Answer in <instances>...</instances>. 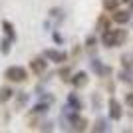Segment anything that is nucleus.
<instances>
[{"label": "nucleus", "instance_id": "dca6fc26", "mask_svg": "<svg viewBox=\"0 0 133 133\" xmlns=\"http://www.w3.org/2000/svg\"><path fill=\"white\" fill-rule=\"evenodd\" d=\"M10 42H12L10 38H6V40L0 42V52H2V54H8V52H10Z\"/></svg>", "mask_w": 133, "mask_h": 133}, {"label": "nucleus", "instance_id": "9b49d317", "mask_svg": "<svg viewBox=\"0 0 133 133\" xmlns=\"http://www.w3.org/2000/svg\"><path fill=\"white\" fill-rule=\"evenodd\" d=\"M2 28H4L6 36H8L10 40H16V32H14V26H12L8 20H4V22H2Z\"/></svg>", "mask_w": 133, "mask_h": 133}, {"label": "nucleus", "instance_id": "9d476101", "mask_svg": "<svg viewBox=\"0 0 133 133\" xmlns=\"http://www.w3.org/2000/svg\"><path fill=\"white\" fill-rule=\"evenodd\" d=\"M68 105L72 107L74 111L82 109V103H79V99H78V95H76V94H70V95H68Z\"/></svg>", "mask_w": 133, "mask_h": 133}, {"label": "nucleus", "instance_id": "4be33fe9", "mask_svg": "<svg viewBox=\"0 0 133 133\" xmlns=\"http://www.w3.org/2000/svg\"><path fill=\"white\" fill-rule=\"evenodd\" d=\"M50 14L54 18H58V20H62V18H64V12L60 10V8H54V10H50Z\"/></svg>", "mask_w": 133, "mask_h": 133}, {"label": "nucleus", "instance_id": "2eb2a0df", "mask_svg": "<svg viewBox=\"0 0 133 133\" xmlns=\"http://www.w3.org/2000/svg\"><path fill=\"white\" fill-rule=\"evenodd\" d=\"M26 101H28V94H24V91H20V94L16 95V103H18V107L26 105Z\"/></svg>", "mask_w": 133, "mask_h": 133}, {"label": "nucleus", "instance_id": "0eeeda50", "mask_svg": "<svg viewBox=\"0 0 133 133\" xmlns=\"http://www.w3.org/2000/svg\"><path fill=\"white\" fill-rule=\"evenodd\" d=\"M115 14H113V20H115L117 24H125L129 22V18H131V12H125V10H113Z\"/></svg>", "mask_w": 133, "mask_h": 133}, {"label": "nucleus", "instance_id": "39448f33", "mask_svg": "<svg viewBox=\"0 0 133 133\" xmlns=\"http://www.w3.org/2000/svg\"><path fill=\"white\" fill-rule=\"evenodd\" d=\"M101 42H103V46H107V48L115 46V30H105L103 36H101Z\"/></svg>", "mask_w": 133, "mask_h": 133}, {"label": "nucleus", "instance_id": "7ed1b4c3", "mask_svg": "<svg viewBox=\"0 0 133 133\" xmlns=\"http://www.w3.org/2000/svg\"><path fill=\"white\" fill-rule=\"evenodd\" d=\"M30 68H32L34 74H44L46 68H48V62H46L44 58H34V60L30 62Z\"/></svg>", "mask_w": 133, "mask_h": 133}, {"label": "nucleus", "instance_id": "6e6552de", "mask_svg": "<svg viewBox=\"0 0 133 133\" xmlns=\"http://www.w3.org/2000/svg\"><path fill=\"white\" fill-rule=\"evenodd\" d=\"M72 83L76 85V88H83V85L88 83V74H83V72L76 74V76L72 78Z\"/></svg>", "mask_w": 133, "mask_h": 133}, {"label": "nucleus", "instance_id": "6ab92c4d", "mask_svg": "<svg viewBox=\"0 0 133 133\" xmlns=\"http://www.w3.org/2000/svg\"><path fill=\"white\" fill-rule=\"evenodd\" d=\"M94 131H107V125H105V121L97 119V123H95V127H94Z\"/></svg>", "mask_w": 133, "mask_h": 133}, {"label": "nucleus", "instance_id": "f257e3e1", "mask_svg": "<svg viewBox=\"0 0 133 133\" xmlns=\"http://www.w3.org/2000/svg\"><path fill=\"white\" fill-rule=\"evenodd\" d=\"M4 78L10 79V82H24V79L28 78V74H26V70H24L22 66H10L4 72Z\"/></svg>", "mask_w": 133, "mask_h": 133}, {"label": "nucleus", "instance_id": "5701e85b", "mask_svg": "<svg viewBox=\"0 0 133 133\" xmlns=\"http://www.w3.org/2000/svg\"><path fill=\"white\" fill-rule=\"evenodd\" d=\"M97 28H101L103 32H105V30H107V20H105V18H101L99 22H97Z\"/></svg>", "mask_w": 133, "mask_h": 133}, {"label": "nucleus", "instance_id": "a211bd4d", "mask_svg": "<svg viewBox=\"0 0 133 133\" xmlns=\"http://www.w3.org/2000/svg\"><path fill=\"white\" fill-rule=\"evenodd\" d=\"M46 111H48V103L44 101V103H38V105L34 107L32 113H46Z\"/></svg>", "mask_w": 133, "mask_h": 133}, {"label": "nucleus", "instance_id": "412c9836", "mask_svg": "<svg viewBox=\"0 0 133 133\" xmlns=\"http://www.w3.org/2000/svg\"><path fill=\"white\" fill-rule=\"evenodd\" d=\"M70 74H72V70H70V68H62V70H60V76H62L64 79H72V78H70Z\"/></svg>", "mask_w": 133, "mask_h": 133}, {"label": "nucleus", "instance_id": "f8f14e48", "mask_svg": "<svg viewBox=\"0 0 133 133\" xmlns=\"http://www.w3.org/2000/svg\"><path fill=\"white\" fill-rule=\"evenodd\" d=\"M12 94H14V91H12L10 88H0V103H6V101L12 97Z\"/></svg>", "mask_w": 133, "mask_h": 133}, {"label": "nucleus", "instance_id": "f3484780", "mask_svg": "<svg viewBox=\"0 0 133 133\" xmlns=\"http://www.w3.org/2000/svg\"><path fill=\"white\" fill-rule=\"evenodd\" d=\"M117 4H119V0H103V8L107 10H115Z\"/></svg>", "mask_w": 133, "mask_h": 133}, {"label": "nucleus", "instance_id": "423d86ee", "mask_svg": "<svg viewBox=\"0 0 133 133\" xmlns=\"http://www.w3.org/2000/svg\"><path fill=\"white\" fill-rule=\"evenodd\" d=\"M121 105L117 103L115 99H109V115H111V119H119L121 117Z\"/></svg>", "mask_w": 133, "mask_h": 133}, {"label": "nucleus", "instance_id": "1a4fd4ad", "mask_svg": "<svg viewBox=\"0 0 133 133\" xmlns=\"http://www.w3.org/2000/svg\"><path fill=\"white\" fill-rule=\"evenodd\" d=\"M91 68H94V72H97L99 76H107V74H109V68H105L101 62H97V60L91 62Z\"/></svg>", "mask_w": 133, "mask_h": 133}, {"label": "nucleus", "instance_id": "a878e982", "mask_svg": "<svg viewBox=\"0 0 133 133\" xmlns=\"http://www.w3.org/2000/svg\"><path fill=\"white\" fill-rule=\"evenodd\" d=\"M123 2H133V0H123Z\"/></svg>", "mask_w": 133, "mask_h": 133}, {"label": "nucleus", "instance_id": "393cba45", "mask_svg": "<svg viewBox=\"0 0 133 133\" xmlns=\"http://www.w3.org/2000/svg\"><path fill=\"white\" fill-rule=\"evenodd\" d=\"M42 129H44V131H50V129H52V123H44V127H42Z\"/></svg>", "mask_w": 133, "mask_h": 133}, {"label": "nucleus", "instance_id": "aec40b11", "mask_svg": "<svg viewBox=\"0 0 133 133\" xmlns=\"http://www.w3.org/2000/svg\"><path fill=\"white\" fill-rule=\"evenodd\" d=\"M121 60H123V64H125V68H131V66H133V56L125 54V56L121 58Z\"/></svg>", "mask_w": 133, "mask_h": 133}, {"label": "nucleus", "instance_id": "20e7f679", "mask_svg": "<svg viewBox=\"0 0 133 133\" xmlns=\"http://www.w3.org/2000/svg\"><path fill=\"white\" fill-rule=\"evenodd\" d=\"M70 125H72L74 131H83V129H85V119L74 113V115L70 117Z\"/></svg>", "mask_w": 133, "mask_h": 133}, {"label": "nucleus", "instance_id": "b1692460", "mask_svg": "<svg viewBox=\"0 0 133 133\" xmlns=\"http://www.w3.org/2000/svg\"><path fill=\"white\" fill-rule=\"evenodd\" d=\"M125 101H127L129 105L133 107V94H127V97H125Z\"/></svg>", "mask_w": 133, "mask_h": 133}, {"label": "nucleus", "instance_id": "4468645a", "mask_svg": "<svg viewBox=\"0 0 133 133\" xmlns=\"http://www.w3.org/2000/svg\"><path fill=\"white\" fill-rule=\"evenodd\" d=\"M119 78H121L125 83H133V70H129V68H127L125 72H121V74H119Z\"/></svg>", "mask_w": 133, "mask_h": 133}, {"label": "nucleus", "instance_id": "f03ea898", "mask_svg": "<svg viewBox=\"0 0 133 133\" xmlns=\"http://www.w3.org/2000/svg\"><path fill=\"white\" fill-rule=\"evenodd\" d=\"M44 58H46V60H50V62H56V64H62V62L68 60V54H66V52H60V50H46Z\"/></svg>", "mask_w": 133, "mask_h": 133}, {"label": "nucleus", "instance_id": "ddd939ff", "mask_svg": "<svg viewBox=\"0 0 133 133\" xmlns=\"http://www.w3.org/2000/svg\"><path fill=\"white\" fill-rule=\"evenodd\" d=\"M127 38V32L125 30H115V46H121Z\"/></svg>", "mask_w": 133, "mask_h": 133}]
</instances>
